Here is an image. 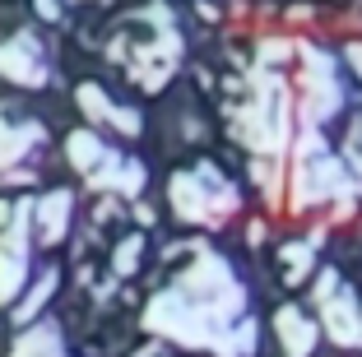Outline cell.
Returning <instances> with one entry per match:
<instances>
[{
  "instance_id": "3957f363",
  "label": "cell",
  "mask_w": 362,
  "mask_h": 357,
  "mask_svg": "<svg viewBox=\"0 0 362 357\" xmlns=\"http://www.w3.org/2000/svg\"><path fill=\"white\" fill-rule=\"evenodd\" d=\"M65 218H70V195L56 190V195H47V200L37 204V242H61Z\"/></svg>"
},
{
  "instance_id": "5b68a950",
  "label": "cell",
  "mask_w": 362,
  "mask_h": 357,
  "mask_svg": "<svg viewBox=\"0 0 362 357\" xmlns=\"http://www.w3.org/2000/svg\"><path fill=\"white\" fill-rule=\"evenodd\" d=\"M139 237H126V246H117V274H135V260H139Z\"/></svg>"
},
{
  "instance_id": "6da1fadb",
  "label": "cell",
  "mask_w": 362,
  "mask_h": 357,
  "mask_svg": "<svg viewBox=\"0 0 362 357\" xmlns=\"http://www.w3.org/2000/svg\"><path fill=\"white\" fill-rule=\"evenodd\" d=\"M33 218V200L14 204V223L10 232H0V302H10L23 288V269H28V246H23V232Z\"/></svg>"
},
{
  "instance_id": "7a4b0ae2",
  "label": "cell",
  "mask_w": 362,
  "mask_h": 357,
  "mask_svg": "<svg viewBox=\"0 0 362 357\" xmlns=\"http://www.w3.org/2000/svg\"><path fill=\"white\" fill-rule=\"evenodd\" d=\"M0 74H10V79H19V84H42L47 74H52L33 33H19L10 47H0Z\"/></svg>"
},
{
  "instance_id": "277c9868",
  "label": "cell",
  "mask_w": 362,
  "mask_h": 357,
  "mask_svg": "<svg viewBox=\"0 0 362 357\" xmlns=\"http://www.w3.org/2000/svg\"><path fill=\"white\" fill-rule=\"evenodd\" d=\"M52 293H56V269H47L42 279H37V288H33V297H28V302H23L14 315H19V320H33V315H37V306H42Z\"/></svg>"
},
{
  "instance_id": "8992f818",
  "label": "cell",
  "mask_w": 362,
  "mask_h": 357,
  "mask_svg": "<svg viewBox=\"0 0 362 357\" xmlns=\"http://www.w3.org/2000/svg\"><path fill=\"white\" fill-rule=\"evenodd\" d=\"M37 10H42V19H56V14H61V5H56V0H37Z\"/></svg>"
}]
</instances>
